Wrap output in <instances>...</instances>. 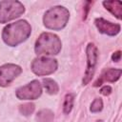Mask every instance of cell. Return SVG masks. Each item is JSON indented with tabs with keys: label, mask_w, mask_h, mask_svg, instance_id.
Wrapping results in <instances>:
<instances>
[{
	"label": "cell",
	"mask_w": 122,
	"mask_h": 122,
	"mask_svg": "<svg viewBox=\"0 0 122 122\" xmlns=\"http://www.w3.org/2000/svg\"><path fill=\"white\" fill-rule=\"evenodd\" d=\"M30 32V25L26 20H20L5 27L2 32V38L7 45L14 47L27 40Z\"/></svg>",
	"instance_id": "6da1fadb"
},
{
	"label": "cell",
	"mask_w": 122,
	"mask_h": 122,
	"mask_svg": "<svg viewBox=\"0 0 122 122\" xmlns=\"http://www.w3.org/2000/svg\"><path fill=\"white\" fill-rule=\"evenodd\" d=\"M70 18L69 10L61 6H56L46 11L43 22L46 28L54 30H62L68 23Z\"/></svg>",
	"instance_id": "7a4b0ae2"
},
{
	"label": "cell",
	"mask_w": 122,
	"mask_h": 122,
	"mask_svg": "<svg viewBox=\"0 0 122 122\" xmlns=\"http://www.w3.org/2000/svg\"><path fill=\"white\" fill-rule=\"evenodd\" d=\"M61 41L59 37L51 32L42 33L35 42V52L42 54H57L61 51Z\"/></svg>",
	"instance_id": "3957f363"
},
{
	"label": "cell",
	"mask_w": 122,
	"mask_h": 122,
	"mask_svg": "<svg viewBox=\"0 0 122 122\" xmlns=\"http://www.w3.org/2000/svg\"><path fill=\"white\" fill-rule=\"evenodd\" d=\"M25 11L22 3L14 0H6L0 2V23H7L19 17Z\"/></svg>",
	"instance_id": "277c9868"
},
{
	"label": "cell",
	"mask_w": 122,
	"mask_h": 122,
	"mask_svg": "<svg viewBox=\"0 0 122 122\" xmlns=\"http://www.w3.org/2000/svg\"><path fill=\"white\" fill-rule=\"evenodd\" d=\"M57 69V62L55 59L50 57H38L31 63V71L36 75H49L54 72Z\"/></svg>",
	"instance_id": "5b68a950"
},
{
	"label": "cell",
	"mask_w": 122,
	"mask_h": 122,
	"mask_svg": "<svg viewBox=\"0 0 122 122\" xmlns=\"http://www.w3.org/2000/svg\"><path fill=\"white\" fill-rule=\"evenodd\" d=\"M41 93L42 87L38 80H33L16 91V96L21 100H34L37 99Z\"/></svg>",
	"instance_id": "8992f818"
},
{
	"label": "cell",
	"mask_w": 122,
	"mask_h": 122,
	"mask_svg": "<svg viewBox=\"0 0 122 122\" xmlns=\"http://www.w3.org/2000/svg\"><path fill=\"white\" fill-rule=\"evenodd\" d=\"M97 56H98V51L97 48L94 46V44L90 43L87 46V70L83 78V85H87L92 78L94 71H95V67L97 64Z\"/></svg>",
	"instance_id": "52a82bcc"
},
{
	"label": "cell",
	"mask_w": 122,
	"mask_h": 122,
	"mask_svg": "<svg viewBox=\"0 0 122 122\" xmlns=\"http://www.w3.org/2000/svg\"><path fill=\"white\" fill-rule=\"evenodd\" d=\"M22 72L21 67L15 64H5L0 67V86H9L20 73Z\"/></svg>",
	"instance_id": "ba28073f"
},
{
	"label": "cell",
	"mask_w": 122,
	"mask_h": 122,
	"mask_svg": "<svg viewBox=\"0 0 122 122\" xmlns=\"http://www.w3.org/2000/svg\"><path fill=\"white\" fill-rule=\"evenodd\" d=\"M95 26L97 27L98 30L102 33L113 36L119 33L120 31V25L119 24H114L112 22H109L103 18H96L95 21Z\"/></svg>",
	"instance_id": "9c48e42d"
},
{
	"label": "cell",
	"mask_w": 122,
	"mask_h": 122,
	"mask_svg": "<svg viewBox=\"0 0 122 122\" xmlns=\"http://www.w3.org/2000/svg\"><path fill=\"white\" fill-rule=\"evenodd\" d=\"M121 70L120 69H108L105 70L102 73V75L100 76V78L94 83V87H98L100 86L103 82L107 81V82H115L120 78L121 75Z\"/></svg>",
	"instance_id": "30bf717a"
},
{
	"label": "cell",
	"mask_w": 122,
	"mask_h": 122,
	"mask_svg": "<svg viewBox=\"0 0 122 122\" xmlns=\"http://www.w3.org/2000/svg\"><path fill=\"white\" fill-rule=\"evenodd\" d=\"M103 5L118 19L122 18V3L120 1H104Z\"/></svg>",
	"instance_id": "8fae6325"
},
{
	"label": "cell",
	"mask_w": 122,
	"mask_h": 122,
	"mask_svg": "<svg viewBox=\"0 0 122 122\" xmlns=\"http://www.w3.org/2000/svg\"><path fill=\"white\" fill-rule=\"evenodd\" d=\"M43 86H44L46 92L50 94H56L59 91L57 83L51 78H44L43 79Z\"/></svg>",
	"instance_id": "7c38bea8"
},
{
	"label": "cell",
	"mask_w": 122,
	"mask_h": 122,
	"mask_svg": "<svg viewBox=\"0 0 122 122\" xmlns=\"http://www.w3.org/2000/svg\"><path fill=\"white\" fill-rule=\"evenodd\" d=\"M37 122H52L53 121V112L48 109L41 110L36 114Z\"/></svg>",
	"instance_id": "4fadbf2b"
},
{
	"label": "cell",
	"mask_w": 122,
	"mask_h": 122,
	"mask_svg": "<svg viewBox=\"0 0 122 122\" xmlns=\"http://www.w3.org/2000/svg\"><path fill=\"white\" fill-rule=\"evenodd\" d=\"M73 99H74V96L72 93H68L65 96V101H64V105H63V110H64L65 113L68 114L71 112L72 106H73Z\"/></svg>",
	"instance_id": "5bb4252c"
},
{
	"label": "cell",
	"mask_w": 122,
	"mask_h": 122,
	"mask_svg": "<svg viewBox=\"0 0 122 122\" xmlns=\"http://www.w3.org/2000/svg\"><path fill=\"white\" fill-rule=\"evenodd\" d=\"M34 109H35L34 104H32V103H27V104L21 105L19 107V112H20L21 114L28 116V115H30V114H31L33 112Z\"/></svg>",
	"instance_id": "9a60e30c"
},
{
	"label": "cell",
	"mask_w": 122,
	"mask_h": 122,
	"mask_svg": "<svg viewBox=\"0 0 122 122\" xmlns=\"http://www.w3.org/2000/svg\"><path fill=\"white\" fill-rule=\"evenodd\" d=\"M103 109V101L101 98H95L91 105V112H98Z\"/></svg>",
	"instance_id": "2e32d148"
},
{
	"label": "cell",
	"mask_w": 122,
	"mask_h": 122,
	"mask_svg": "<svg viewBox=\"0 0 122 122\" xmlns=\"http://www.w3.org/2000/svg\"><path fill=\"white\" fill-rule=\"evenodd\" d=\"M111 92H112V88L110 86H104L100 90V93H102L103 95H106V96L111 94Z\"/></svg>",
	"instance_id": "e0dca14e"
},
{
	"label": "cell",
	"mask_w": 122,
	"mask_h": 122,
	"mask_svg": "<svg viewBox=\"0 0 122 122\" xmlns=\"http://www.w3.org/2000/svg\"><path fill=\"white\" fill-rule=\"evenodd\" d=\"M120 57H121V51H115V52L112 53V59L114 62H118V61L120 60Z\"/></svg>",
	"instance_id": "ac0fdd59"
}]
</instances>
